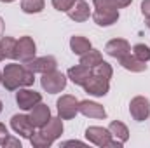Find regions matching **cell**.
<instances>
[{
	"label": "cell",
	"instance_id": "3",
	"mask_svg": "<svg viewBox=\"0 0 150 148\" xmlns=\"http://www.w3.org/2000/svg\"><path fill=\"white\" fill-rule=\"evenodd\" d=\"M86 138L89 143L96 145V147L101 148H120L124 143L113 140L112 132L105 127H100V125H91L86 129Z\"/></svg>",
	"mask_w": 150,
	"mask_h": 148
},
{
	"label": "cell",
	"instance_id": "17",
	"mask_svg": "<svg viewBox=\"0 0 150 148\" xmlns=\"http://www.w3.org/2000/svg\"><path fill=\"white\" fill-rule=\"evenodd\" d=\"M119 63H120L122 68H126V70H129V72H133V73H142V72L147 70V63L142 61V59H138L133 52H129V54L119 58Z\"/></svg>",
	"mask_w": 150,
	"mask_h": 148
},
{
	"label": "cell",
	"instance_id": "25",
	"mask_svg": "<svg viewBox=\"0 0 150 148\" xmlns=\"http://www.w3.org/2000/svg\"><path fill=\"white\" fill-rule=\"evenodd\" d=\"M133 54L138 58V59H142V61H150V47L149 45H145V44H136L134 47H133Z\"/></svg>",
	"mask_w": 150,
	"mask_h": 148
},
{
	"label": "cell",
	"instance_id": "16",
	"mask_svg": "<svg viewBox=\"0 0 150 148\" xmlns=\"http://www.w3.org/2000/svg\"><path fill=\"white\" fill-rule=\"evenodd\" d=\"M67 14H68L70 19H74L75 23H84V21H87L89 16H91L89 4H87L86 0H77L74 5H72V9H70Z\"/></svg>",
	"mask_w": 150,
	"mask_h": 148
},
{
	"label": "cell",
	"instance_id": "14",
	"mask_svg": "<svg viewBox=\"0 0 150 148\" xmlns=\"http://www.w3.org/2000/svg\"><path fill=\"white\" fill-rule=\"evenodd\" d=\"M30 122L35 125V127H42V125H45L47 122H49V118H51V110H49V106L47 105H44L42 101L35 105L32 110H30Z\"/></svg>",
	"mask_w": 150,
	"mask_h": 148
},
{
	"label": "cell",
	"instance_id": "27",
	"mask_svg": "<svg viewBox=\"0 0 150 148\" xmlns=\"http://www.w3.org/2000/svg\"><path fill=\"white\" fill-rule=\"evenodd\" d=\"M94 9H119L117 0H93Z\"/></svg>",
	"mask_w": 150,
	"mask_h": 148
},
{
	"label": "cell",
	"instance_id": "23",
	"mask_svg": "<svg viewBox=\"0 0 150 148\" xmlns=\"http://www.w3.org/2000/svg\"><path fill=\"white\" fill-rule=\"evenodd\" d=\"M45 7L44 0H21V11L26 14H38Z\"/></svg>",
	"mask_w": 150,
	"mask_h": 148
},
{
	"label": "cell",
	"instance_id": "26",
	"mask_svg": "<svg viewBox=\"0 0 150 148\" xmlns=\"http://www.w3.org/2000/svg\"><path fill=\"white\" fill-rule=\"evenodd\" d=\"M77 0H52V7L59 12H68Z\"/></svg>",
	"mask_w": 150,
	"mask_h": 148
},
{
	"label": "cell",
	"instance_id": "7",
	"mask_svg": "<svg viewBox=\"0 0 150 148\" xmlns=\"http://www.w3.org/2000/svg\"><path fill=\"white\" fill-rule=\"evenodd\" d=\"M11 127L14 129L16 134L23 136V138H26V140H30V138L35 134V125L30 122V117H28V115H21V113L12 115V118H11Z\"/></svg>",
	"mask_w": 150,
	"mask_h": 148
},
{
	"label": "cell",
	"instance_id": "15",
	"mask_svg": "<svg viewBox=\"0 0 150 148\" xmlns=\"http://www.w3.org/2000/svg\"><path fill=\"white\" fill-rule=\"evenodd\" d=\"M40 131L54 143V141H56L58 138H61V134H63V118H61V117H51L49 122L40 127Z\"/></svg>",
	"mask_w": 150,
	"mask_h": 148
},
{
	"label": "cell",
	"instance_id": "11",
	"mask_svg": "<svg viewBox=\"0 0 150 148\" xmlns=\"http://www.w3.org/2000/svg\"><path fill=\"white\" fill-rule=\"evenodd\" d=\"M79 113H82L84 117H89V118H107V110L100 103L89 101V99L79 101Z\"/></svg>",
	"mask_w": 150,
	"mask_h": 148
},
{
	"label": "cell",
	"instance_id": "33",
	"mask_svg": "<svg viewBox=\"0 0 150 148\" xmlns=\"http://www.w3.org/2000/svg\"><path fill=\"white\" fill-rule=\"evenodd\" d=\"M4 28H5V23H4V19L0 18V37H4Z\"/></svg>",
	"mask_w": 150,
	"mask_h": 148
},
{
	"label": "cell",
	"instance_id": "5",
	"mask_svg": "<svg viewBox=\"0 0 150 148\" xmlns=\"http://www.w3.org/2000/svg\"><path fill=\"white\" fill-rule=\"evenodd\" d=\"M56 108L58 117H61L63 120H70L79 113V99L72 94H65L56 101Z\"/></svg>",
	"mask_w": 150,
	"mask_h": 148
},
{
	"label": "cell",
	"instance_id": "32",
	"mask_svg": "<svg viewBox=\"0 0 150 148\" xmlns=\"http://www.w3.org/2000/svg\"><path fill=\"white\" fill-rule=\"evenodd\" d=\"M61 145H63V147H70V145H79V147H84V143H82V141H77V140H72V141H65V143H61Z\"/></svg>",
	"mask_w": 150,
	"mask_h": 148
},
{
	"label": "cell",
	"instance_id": "9",
	"mask_svg": "<svg viewBox=\"0 0 150 148\" xmlns=\"http://www.w3.org/2000/svg\"><path fill=\"white\" fill-rule=\"evenodd\" d=\"M42 101V94L32 89H18L16 92V103L21 110H32L35 105H38Z\"/></svg>",
	"mask_w": 150,
	"mask_h": 148
},
{
	"label": "cell",
	"instance_id": "21",
	"mask_svg": "<svg viewBox=\"0 0 150 148\" xmlns=\"http://www.w3.org/2000/svg\"><path fill=\"white\" fill-rule=\"evenodd\" d=\"M101 61H103V56H101V52L96 51V49H89L86 54L80 56V65H84V66H87V68H94V66H98Z\"/></svg>",
	"mask_w": 150,
	"mask_h": 148
},
{
	"label": "cell",
	"instance_id": "18",
	"mask_svg": "<svg viewBox=\"0 0 150 148\" xmlns=\"http://www.w3.org/2000/svg\"><path fill=\"white\" fill-rule=\"evenodd\" d=\"M91 72H93V68H87V66H84V65H75L72 68H68V78L74 82L75 85H84L86 82H87V78L91 77Z\"/></svg>",
	"mask_w": 150,
	"mask_h": 148
},
{
	"label": "cell",
	"instance_id": "30",
	"mask_svg": "<svg viewBox=\"0 0 150 148\" xmlns=\"http://www.w3.org/2000/svg\"><path fill=\"white\" fill-rule=\"evenodd\" d=\"M142 14L150 19V0H142Z\"/></svg>",
	"mask_w": 150,
	"mask_h": 148
},
{
	"label": "cell",
	"instance_id": "8",
	"mask_svg": "<svg viewBox=\"0 0 150 148\" xmlns=\"http://www.w3.org/2000/svg\"><path fill=\"white\" fill-rule=\"evenodd\" d=\"M129 113L136 122H143L150 117V101L145 96H136L129 103Z\"/></svg>",
	"mask_w": 150,
	"mask_h": 148
},
{
	"label": "cell",
	"instance_id": "4",
	"mask_svg": "<svg viewBox=\"0 0 150 148\" xmlns=\"http://www.w3.org/2000/svg\"><path fill=\"white\" fill-rule=\"evenodd\" d=\"M40 85L45 92L49 94H58L61 92L65 87H67V77L58 72V70H52V72H47V73H42L40 78Z\"/></svg>",
	"mask_w": 150,
	"mask_h": 148
},
{
	"label": "cell",
	"instance_id": "22",
	"mask_svg": "<svg viewBox=\"0 0 150 148\" xmlns=\"http://www.w3.org/2000/svg\"><path fill=\"white\" fill-rule=\"evenodd\" d=\"M0 45H2L5 59H16V38L0 37Z\"/></svg>",
	"mask_w": 150,
	"mask_h": 148
},
{
	"label": "cell",
	"instance_id": "28",
	"mask_svg": "<svg viewBox=\"0 0 150 148\" xmlns=\"http://www.w3.org/2000/svg\"><path fill=\"white\" fill-rule=\"evenodd\" d=\"M2 147H4V148H21V143H19V140H16V138L9 136Z\"/></svg>",
	"mask_w": 150,
	"mask_h": 148
},
{
	"label": "cell",
	"instance_id": "1",
	"mask_svg": "<svg viewBox=\"0 0 150 148\" xmlns=\"http://www.w3.org/2000/svg\"><path fill=\"white\" fill-rule=\"evenodd\" d=\"M113 75L112 66L107 63V61H101L98 66L93 68L91 77L87 78V82L82 85L84 91L91 96H96V98H103L108 94V89H110V78Z\"/></svg>",
	"mask_w": 150,
	"mask_h": 148
},
{
	"label": "cell",
	"instance_id": "2",
	"mask_svg": "<svg viewBox=\"0 0 150 148\" xmlns=\"http://www.w3.org/2000/svg\"><path fill=\"white\" fill-rule=\"evenodd\" d=\"M35 82V73L32 70H28L23 65L18 63H11L5 65L4 72H2V84L7 91H16L21 87H30Z\"/></svg>",
	"mask_w": 150,
	"mask_h": 148
},
{
	"label": "cell",
	"instance_id": "34",
	"mask_svg": "<svg viewBox=\"0 0 150 148\" xmlns=\"http://www.w3.org/2000/svg\"><path fill=\"white\" fill-rule=\"evenodd\" d=\"M2 59H5V56H4V51H2V45H0V61Z\"/></svg>",
	"mask_w": 150,
	"mask_h": 148
},
{
	"label": "cell",
	"instance_id": "13",
	"mask_svg": "<svg viewBox=\"0 0 150 148\" xmlns=\"http://www.w3.org/2000/svg\"><path fill=\"white\" fill-rule=\"evenodd\" d=\"M105 52H107L108 56L115 58V59H119V58H122V56H126V54L131 52V45H129V42L124 40V38H113L110 42H107Z\"/></svg>",
	"mask_w": 150,
	"mask_h": 148
},
{
	"label": "cell",
	"instance_id": "19",
	"mask_svg": "<svg viewBox=\"0 0 150 148\" xmlns=\"http://www.w3.org/2000/svg\"><path fill=\"white\" fill-rule=\"evenodd\" d=\"M70 49H72V52H74V54L82 56V54H86L89 49H93V45H91V42H89L86 37L74 35V37L70 38Z\"/></svg>",
	"mask_w": 150,
	"mask_h": 148
},
{
	"label": "cell",
	"instance_id": "24",
	"mask_svg": "<svg viewBox=\"0 0 150 148\" xmlns=\"http://www.w3.org/2000/svg\"><path fill=\"white\" fill-rule=\"evenodd\" d=\"M30 143H32V147H35V148H49L51 145H52V141H51L42 131L35 132V134L30 138Z\"/></svg>",
	"mask_w": 150,
	"mask_h": 148
},
{
	"label": "cell",
	"instance_id": "20",
	"mask_svg": "<svg viewBox=\"0 0 150 148\" xmlns=\"http://www.w3.org/2000/svg\"><path fill=\"white\" fill-rule=\"evenodd\" d=\"M108 131L112 132L113 140H117V141H120V143H126V141L129 140V129L126 127V124H122V122H119V120L110 122Z\"/></svg>",
	"mask_w": 150,
	"mask_h": 148
},
{
	"label": "cell",
	"instance_id": "37",
	"mask_svg": "<svg viewBox=\"0 0 150 148\" xmlns=\"http://www.w3.org/2000/svg\"><path fill=\"white\" fill-rule=\"evenodd\" d=\"M0 84H2V72H0Z\"/></svg>",
	"mask_w": 150,
	"mask_h": 148
},
{
	"label": "cell",
	"instance_id": "29",
	"mask_svg": "<svg viewBox=\"0 0 150 148\" xmlns=\"http://www.w3.org/2000/svg\"><path fill=\"white\" fill-rule=\"evenodd\" d=\"M9 136H11V134H9V131H7V127L0 122V147L5 143V140H7Z\"/></svg>",
	"mask_w": 150,
	"mask_h": 148
},
{
	"label": "cell",
	"instance_id": "12",
	"mask_svg": "<svg viewBox=\"0 0 150 148\" xmlns=\"http://www.w3.org/2000/svg\"><path fill=\"white\" fill-rule=\"evenodd\" d=\"M91 16L98 26H112L119 19V9H94Z\"/></svg>",
	"mask_w": 150,
	"mask_h": 148
},
{
	"label": "cell",
	"instance_id": "35",
	"mask_svg": "<svg viewBox=\"0 0 150 148\" xmlns=\"http://www.w3.org/2000/svg\"><path fill=\"white\" fill-rule=\"evenodd\" d=\"M0 2H4V4H11V2H14V0H0Z\"/></svg>",
	"mask_w": 150,
	"mask_h": 148
},
{
	"label": "cell",
	"instance_id": "38",
	"mask_svg": "<svg viewBox=\"0 0 150 148\" xmlns=\"http://www.w3.org/2000/svg\"><path fill=\"white\" fill-rule=\"evenodd\" d=\"M0 113H2V101H0Z\"/></svg>",
	"mask_w": 150,
	"mask_h": 148
},
{
	"label": "cell",
	"instance_id": "36",
	"mask_svg": "<svg viewBox=\"0 0 150 148\" xmlns=\"http://www.w3.org/2000/svg\"><path fill=\"white\" fill-rule=\"evenodd\" d=\"M147 26L150 28V19H147Z\"/></svg>",
	"mask_w": 150,
	"mask_h": 148
},
{
	"label": "cell",
	"instance_id": "6",
	"mask_svg": "<svg viewBox=\"0 0 150 148\" xmlns=\"http://www.w3.org/2000/svg\"><path fill=\"white\" fill-rule=\"evenodd\" d=\"M37 54V45L32 37H21L16 40V59H19L21 63H30Z\"/></svg>",
	"mask_w": 150,
	"mask_h": 148
},
{
	"label": "cell",
	"instance_id": "31",
	"mask_svg": "<svg viewBox=\"0 0 150 148\" xmlns=\"http://www.w3.org/2000/svg\"><path fill=\"white\" fill-rule=\"evenodd\" d=\"M131 2H133V0H117V7H119V9H122V7H127Z\"/></svg>",
	"mask_w": 150,
	"mask_h": 148
},
{
	"label": "cell",
	"instance_id": "10",
	"mask_svg": "<svg viewBox=\"0 0 150 148\" xmlns=\"http://www.w3.org/2000/svg\"><path fill=\"white\" fill-rule=\"evenodd\" d=\"M26 68L32 70L33 73H47L58 68V61L54 56H40V58H33L30 63H26Z\"/></svg>",
	"mask_w": 150,
	"mask_h": 148
}]
</instances>
